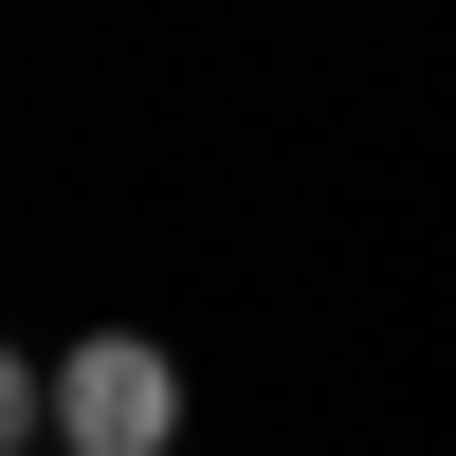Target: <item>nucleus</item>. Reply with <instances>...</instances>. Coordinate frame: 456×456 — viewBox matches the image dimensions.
Listing matches in <instances>:
<instances>
[{
    "mask_svg": "<svg viewBox=\"0 0 456 456\" xmlns=\"http://www.w3.org/2000/svg\"><path fill=\"white\" fill-rule=\"evenodd\" d=\"M165 438H183L165 329H55L37 347V456H165Z\"/></svg>",
    "mask_w": 456,
    "mask_h": 456,
    "instance_id": "nucleus-1",
    "label": "nucleus"
},
{
    "mask_svg": "<svg viewBox=\"0 0 456 456\" xmlns=\"http://www.w3.org/2000/svg\"><path fill=\"white\" fill-rule=\"evenodd\" d=\"M0 456H37V329H0Z\"/></svg>",
    "mask_w": 456,
    "mask_h": 456,
    "instance_id": "nucleus-2",
    "label": "nucleus"
}]
</instances>
